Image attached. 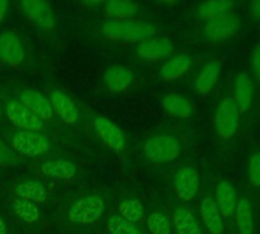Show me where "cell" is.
<instances>
[{"label": "cell", "instance_id": "cell-1", "mask_svg": "<svg viewBox=\"0 0 260 234\" xmlns=\"http://www.w3.org/2000/svg\"><path fill=\"white\" fill-rule=\"evenodd\" d=\"M102 34L110 40H123V41H139L149 40L155 34V26L145 21L133 20H108L102 26Z\"/></svg>", "mask_w": 260, "mask_h": 234}, {"label": "cell", "instance_id": "cell-2", "mask_svg": "<svg viewBox=\"0 0 260 234\" xmlns=\"http://www.w3.org/2000/svg\"><path fill=\"white\" fill-rule=\"evenodd\" d=\"M143 152L148 160L152 163H171L177 160L181 154V143L169 134H160L154 136L149 140H146L143 146Z\"/></svg>", "mask_w": 260, "mask_h": 234}, {"label": "cell", "instance_id": "cell-3", "mask_svg": "<svg viewBox=\"0 0 260 234\" xmlns=\"http://www.w3.org/2000/svg\"><path fill=\"white\" fill-rule=\"evenodd\" d=\"M239 108L235 104L233 97H225L222 99L215 111V129L216 134L222 140H230L235 137L238 126H239Z\"/></svg>", "mask_w": 260, "mask_h": 234}, {"label": "cell", "instance_id": "cell-4", "mask_svg": "<svg viewBox=\"0 0 260 234\" xmlns=\"http://www.w3.org/2000/svg\"><path fill=\"white\" fill-rule=\"evenodd\" d=\"M105 210V203L99 196H85L78 199L69 210V219L75 225H88L98 221Z\"/></svg>", "mask_w": 260, "mask_h": 234}, {"label": "cell", "instance_id": "cell-5", "mask_svg": "<svg viewBox=\"0 0 260 234\" xmlns=\"http://www.w3.org/2000/svg\"><path fill=\"white\" fill-rule=\"evenodd\" d=\"M12 149L23 157H38L50 151V143L38 132L18 131L12 137Z\"/></svg>", "mask_w": 260, "mask_h": 234}, {"label": "cell", "instance_id": "cell-6", "mask_svg": "<svg viewBox=\"0 0 260 234\" xmlns=\"http://www.w3.org/2000/svg\"><path fill=\"white\" fill-rule=\"evenodd\" d=\"M239 24H241V18L236 14L229 12L225 15L207 21L203 27V37L209 43H219L229 40L236 32Z\"/></svg>", "mask_w": 260, "mask_h": 234}, {"label": "cell", "instance_id": "cell-7", "mask_svg": "<svg viewBox=\"0 0 260 234\" xmlns=\"http://www.w3.org/2000/svg\"><path fill=\"white\" fill-rule=\"evenodd\" d=\"M6 116L12 122V125L21 128V131H34L40 132L44 128L43 120L35 116L32 111H29L24 105H21L17 101H11L6 104Z\"/></svg>", "mask_w": 260, "mask_h": 234}, {"label": "cell", "instance_id": "cell-8", "mask_svg": "<svg viewBox=\"0 0 260 234\" xmlns=\"http://www.w3.org/2000/svg\"><path fill=\"white\" fill-rule=\"evenodd\" d=\"M174 187L180 199L192 201L200 190V175L192 166H181L174 177Z\"/></svg>", "mask_w": 260, "mask_h": 234}, {"label": "cell", "instance_id": "cell-9", "mask_svg": "<svg viewBox=\"0 0 260 234\" xmlns=\"http://www.w3.org/2000/svg\"><path fill=\"white\" fill-rule=\"evenodd\" d=\"M94 129H96L98 136L102 139V142L105 145H108L111 149L119 151V152L126 149V137H125V134L110 119L96 117L94 119Z\"/></svg>", "mask_w": 260, "mask_h": 234}, {"label": "cell", "instance_id": "cell-10", "mask_svg": "<svg viewBox=\"0 0 260 234\" xmlns=\"http://www.w3.org/2000/svg\"><path fill=\"white\" fill-rule=\"evenodd\" d=\"M174 53V43L168 38H149L137 46V55L146 61L169 59Z\"/></svg>", "mask_w": 260, "mask_h": 234}, {"label": "cell", "instance_id": "cell-11", "mask_svg": "<svg viewBox=\"0 0 260 234\" xmlns=\"http://www.w3.org/2000/svg\"><path fill=\"white\" fill-rule=\"evenodd\" d=\"M23 11L29 15V18L37 23L41 29H52L55 24V14L52 6L43 0H23L21 3Z\"/></svg>", "mask_w": 260, "mask_h": 234}, {"label": "cell", "instance_id": "cell-12", "mask_svg": "<svg viewBox=\"0 0 260 234\" xmlns=\"http://www.w3.org/2000/svg\"><path fill=\"white\" fill-rule=\"evenodd\" d=\"M238 193L233 184L227 180H222L215 190V203L222 215V218H233L238 206Z\"/></svg>", "mask_w": 260, "mask_h": 234}, {"label": "cell", "instance_id": "cell-13", "mask_svg": "<svg viewBox=\"0 0 260 234\" xmlns=\"http://www.w3.org/2000/svg\"><path fill=\"white\" fill-rule=\"evenodd\" d=\"M0 58L11 65H20L24 59V49L20 38L12 32L0 35Z\"/></svg>", "mask_w": 260, "mask_h": 234}, {"label": "cell", "instance_id": "cell-14", "mask_svg": "<svg viewBox=\"0 0 260 234\" xmlns=\"http://www.w3.org/2000/svg\"><path fill=\"white\" fill-rule=\"evenodd\" d=\"M254 99V85L253 79L247 73H239L233 81V101L238 105L239 111L245 113L250 110Z\"/></svg>", "mask_w": 260, "mask_h": 234}, {"label": "cell", "instance_id": "cell-15", "mask_svg": "<svg viewBox=\"0 0 260 234\" xmlns=\"http://www.w3.org/2000/svg\"><path fill=\"white\" fill-rule=\"evenodd\" d=\"M20 104L24 105L29 111H32L35 116H38L41 120H49L53 117V108L50 101L43 96L41 93H37L34 90H26L20 94Z\"/></svg>", "mask_w": 260, "mask_h": 234}, {"label": "cell", "instance_id": "cell-16", "mask_svg": "<svg viewBox=\"0 0 260 234\" xmlns=\"http://www.w3.org/2000/svg\"><path fill=\"white\" fill-rule=\"evenodd\" d=\"M192 69V58L186 53L171 56L160 69V78L165 81H177Z\"/></svg>", "mask_w": 260, "mask_h": 234}, {"label": "cell", "instance_id": "cell-17", "mask_svg": "<svg viewBox=\"0 0 260 234\" xmlns=\"http://www.w3.org/2000/svg\"><path fill=\"white\" fill-rule=\"evenodd\" d=\"M161 105H163L165 111L175 119L184 120V119H190L193 116V105L183 94H178V93L165 94L161 99Z\"/></svg>", "mask_w": 260, "mask_h": 234}, {"label": "cell", "instance_id": "cell-18", "mask_svg": "<svg viewBox=\"0 0 260 234\" xmlns=\"http://www.w3.org/2000/svg\"><path fill=\"white\" fill-rule=\"evenodd\" d=\"M50 104L53 113L67 125L73 126L78 122V110L69 96H66L61 90H55L50 96Z\"/></svg>", "mask_w": 260, "mask_h": 234}, {"label": "cell", "instance_id": "cell-19", "mask_svg": "<svg viewBox=\"0 0 260 234\" xmlns=\"http://www.w3.org/2000/svg\"><path fill=\"white\" fill-rule=\"evenodd\" d=\"M201 219L209 234H222L224 231V221L222 215L219 213L216 203L213 198L207 196L201 203Z\"/></svg>", "mask_w": 260, "mask_h": 234}, {"label": "cell", "instance_id": "cell-20", "mask_svg": "<svg viewBox=\"0 0 260 234\" xmlns=\"http://www.w3.org/2000/svg\"><path fill=\"white\" fill-rule=\"evenodd\" d=\"M105 85L111 93H120L128 88L134 81V73L131 69L125 65H114L107 70L105 73Z\"/></svg>", "mask_w": 260, "mask_h": 234}, {"label": "cell", "instance_id": "cell-21", "mask_svg": "<svg viewBox=\"0 0 260 234\" xmlns=\"http://www.w3.org/2000/svg\"><path fill=\"white\" fill-rule=\"evenodd\" d=\"M219 73H221L219 62H209V64H206L200 70L197 78H195V82H193L195 91L198 94H201V96H207L213 90V87L216 85Z\"/></svg>", "mask_w": 260, "mask_h": 234}, {"label": "cell", "instance_id": "cell-22", "mask_svg": "<svg viewBox=\"0 0 260 234\" xmlns=\"http://www.w3.org/2000/svg\"><path fill=\"white\" fill-rule=\"evenodd\" d=\"M235 8V3L230 0H209V2H203L197 6V17L203 21H210L215 20L221 15H225L229 12H232V9Z\"/></svg>", "mask_w": 260, "mask_h": 234}, {"label": "cell", "instance_id": "cell-23", "mask_svg": "<svg viewBox=\"0 0 260 234\" xmlns=\"http://www.w3.org/2000/svg\"><path fill=\"white\" fill-rule=\"evenodd\" d=\"M235 221L239 234H254V215L251 203L247 198H241L236 206Z\"/></svg>", "mask_w": 260, "mask_h": 234}, {"label": "cell", "instance_id": "cell-24", "mask_svg": "<svg viewBox=\"0 0 260 234\" xmlns=\"http://www.w3.org/2000/svg\"><path fill=\"white\" fill-rule=\"evenodd\" d=\"M174 230L177 234H201L195 216L184 207H178L174 212Z\"/></svg>", "mask_w": 260, "mask_h": 234}, {"label": "cell", "instance_id": "cell-25", "mask_svg": "<svg viewBox=\"0 0 260 234\" xmlns=\"http://www.w3.org/2000/svg\"><path fill=\"white\" fill-rule=\"evenodd\" d=\"M41 172L52 178L70 180L76 175V166L66 160H52L41 166Z\"/></svg>", "mask_w": 260, "mask_h": 234}, {"label": "cell", "instance_id": "cell-26", "mask_svg": "<svg viewBox=\"0 0 260 234\" xmlns=\"http://www.w3.org/2000/svg\"><path fill=\"white\" fill-rule=\"evenodd\" d=\"M105 11L113 20H129L136 14H139V5L134 2L125 0H111L105 3Z\"/></svg>", "mask_w": 260, "mask_h": 234}, {"label": "cell", "instance_id": "cell-27", "mask_svg": "<svg viewBox=\"0 0 260 234\" xmlns=\"http://www.w3.org/2000/svg\"><path fill=\"white\" fill-rule=\"evenodd\" d=\"M17 195L21 199L35 203V204H41L46 199V187L35 180L30 181H24L17 187Z\"/></svg>", "mask_w": 260, "mask_h": 234}, {"label": "cell", "instance_id": "cell-28", "mask_svg": "<svg viewBox=\"0 0 260 234\" xmlns=\"http://www.w3.org/2000/svg\"><path fill=\"white\" fill-rule=\"evenodd\" d=\"M12 210L23 222L30 224V222H37L40 219V207L35 203L17 198L12 203Z\"/></svg>", "mask_w": 260, "mask_h": 234}, {"label": "cell", "instance_id": "cell-29", "mask_svg": "<svg viewBox=\"0 0 260 234\" xmlns=\"http://www.w3.org/2000/svg\"><path fill=\"white\" fill-rule=\"evenodd\" d=\"M119 215L131 224H139L143 221L145 210L139 199H125L119 206Z\"/></svg>", "mask_w": 260, "mask_h": 234}, {"label": "cell", "instance_id": "cell-30", "mask_svg": "<svg viewBox=\"0 0 260 234\" xmlns=\"http://www.w3.org/2000/svg\"><path fill=\"white\" fill-rule=\"evenodd\" d=\"M107 231L108 234H140L134 224L123 219L119 213L110 216L107 222Z\"/></svg>", "mask_w": 260, "mask_h": 234}, {"label": "cell", "instance_id": "cell-31", "mask_svg": "<svg viewBox=\"0 0 260 234\" xmlns=\"http://www.w3.org/2000/svg\"><path fill=\"white\" fill-rule=\"evenodd\" d=\"M146 224H148V228H149L151 234H172L169 219L160 212L151 213L146 219Z\"/></svg>", "mask_w": 260, "mask_h": 234}, {"label": "cell", "instance_id": "cell-32", "mask_svg": "<svg viewBox=\"0 0 260 234\" xmlns=\"http://www.w3.org/2000/svg\"><path fill=\"white\" fill-rule=\"evenodd\" d=\"M248 178L250 183L256 187L260 189V152H256L250 157L248 161Z\"/></svg>", "mask_w": 260, "mask_h": 234}, {"label": "cell", "instance_id": "cell-33", "mask_svg": "<svg viewBox=\"0 0 260 234\" xmlns=\"http://www.w3.org/2000/svg\"><path fill=\"white\" fill-rule=\"evenodd\" d=\"M250 61H251V72H253L254 79L260 81V43L254 46Z\"/></svg>", "mask_w": 260, "mask_h": 234}, {"label": "cell", "instance_id": "cell-34", "mask_svg": "<svg viewBox=\"0 0 260 234\" xmlns=\"http://www.w3.org/2000/svg\"><path fill=\"white\" fill-rule=\"evenodd\" d=\"M14 161H15V155L12 154V151L3 142H0V166H9Z\"/></svg>", "mask_w": 260, "mask_h": 234}, {"label": "cell", "instance_id": "cell-35", "mask_svg": "<svg viewBox=\"0 0 260 234\" xmlns=\"http://www.w3.org/2000/svg\"><path fill=\"white\" fill-rule=\"evenodd\" d=\"M248 9H250V14L254 20L260 21V0H254L248 5Z\"/></svg>", "mask_w": 260, "mask_h": 234}, {"label": "cell", "instance_id": "cell-36", "mask_svg": "<svg viewBox=\"0 0 260 234\" xmlns=\"http://www.w3.org/2000/svg\"><path fill=\"white\" fill-rule=\"evenodd\" d=\"M6 11H8V2L0 0V20H3V17L6 15Z\"/></svg>", "mask_w": 260, "mask_h": 234}, {"label": "cell", "instance_id": "cell-37", "mask_svg": "<svg viewBox=\"0 0 260 234\" xmlns=\"http://www.w3.org/2000/svg\"><path fill=\"white\" fill-rule=\"evenodd\" d=\"M8 233V228H6V224H5V221L0 218V234H6Z\"/></svg>", "mask_w": 260, "mask_h": 234}]
</instances>
